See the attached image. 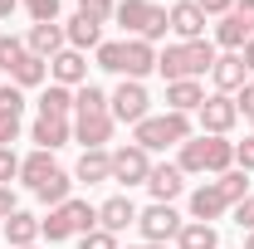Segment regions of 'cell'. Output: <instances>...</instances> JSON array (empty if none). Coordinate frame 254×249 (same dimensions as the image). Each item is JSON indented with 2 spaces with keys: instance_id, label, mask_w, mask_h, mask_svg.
<instances>
[{
  "instance_id": "1",
  "label": "cell",
  "mask_w": 254,
  "mask_h": 249,
  "mask_svg": "<svg viewBox=\"0 0 254 249\" xmlns=\"http://www.w3.org/2000/svg\"><path fill=\"white\" fill-rule=\"evenodd\" d=\"M215 68V49L205 39H186V44H166L157 54V73L166 83H181V78H200Z\"/></svg>"
},
{
  "instance_id": "2",
  "label": "cell",
  "mask_w": 254,
  "mask_h": 249,
  "mask_svg": "<svg viewBox=\"0 0 254 249\" xmlns=\"http://www.w3.org/2000/svg\"><path fill=\"white\" fill-rule=\"evenodd\" d=\"M190 137H195L190 132V113H161V118H142L132 127V142L142 152H166V147H181Z\"/></svg>"
},
{
  "instance_id": "3",
  "label": "cell",
  "mask_w": 254,
  "mask_h": 249,
  "mask_svg": "<svg viewBox=\"0 0 254 249\" xmlns=\"http://www.w3.org/2000/svg\"><path fill=\"white\" fill-rule=\"evenodd\" d=\"M147 103H152L147 88H142L137 78H123V83L108 93V113H113V123H132V127H137L142 118H152V113H147Z\"/></svg>"
},
{
  "instance_id": "4",
  "label": "cell",
  "mask_w": 254,
  "mask_h": 249,
  "mask_svg": "<svg viewBox=\"0 0 254 249\" xmlns=\"http://www.w3.org/2000/svg\"><path fill=\"white\" fill-rule=\"evenodd\" d=\"M181 225H186V220L176 215L171 205H147V210H137V230H142L147 245H166V240H176Z\"/></svg>"
},
{
  "instance_id": "5",
  "label": "cell",
  "mask_w": 254,
  "mask_h": 249,
  "mask_svg": "<svg viewBox=\"0 0 254 249\" xmlns=\"http://www.w3.org/2000/svg\"><path fill=\"white\" fill-rule=\"evenodd\" d=\"M147 176H152V152H142L137 142H127L113 152V181H123V186H147Z\"/></svg>"
},
{
  "instance_id": "6",
  "label": "cell",
  "mask_w": 254,
  "mask_h": 249,
  "mask_svg": "<svg viewBox=\"0 0 254 249\" xmlns=\"http://www.w3.org/2000/svg\"><path fill=\"white\" fill-rule=\"evenodd\" d=\"M195 113H200V132H205V137H225L230 127L240 123V108H235L230 93H210Z\"/></svg>"
},
{
  "instance_id": "7",
  "label": "cell",
  "mask_w": 254,
  "mask_h": 249,
  "mask_svg": "<svg viewBox=\"0 0 254 249\" xmlns=\"http://www.w3.org/2000/svg\"><path fill=\"white\" fill-rule=\"evenodd\" d=\"M166 20H171V34L186 44V39H205V20H210V15H205L195 0H176V5L166 10Z\"/></svg>"
},
{
  "instance_id": "8",
  "label": "cell",
  "mask_w": 254,
  "mask_h": 249,
  "mask_svg": "<svg viewBox=\"0 0 254 249\" xmlns=\"http://www.w3.org/2000/svg\"><path fill=\"white\" fill-rule=\"evenodd\" d=\"M113 113H93V118H78L73 123V142H83V152H103L113 142Z\"/></svg>"
},
{
  "instance_id": "9",
  "label": "cell",
  "mask_w": 254,
  "mask_h": 249,
  "mask_svg": "<svg viewBox=\"0 0 254 249\" xmlns=\"http://www.w3.org/2000/svg\"><path fill=\"white\" fill-rule=\"evenodd\" d=\"M147 73H157V44H147V39H127L123 44V78H147Z\"/></svg>"
},
{
  "instance_id": "10",
  "label": "cell",
  "mask_w": 254,
  "mask_h": 249,
  "mask_svg": "<svg viewBox=\"0 0 254 249\" xmlns=\"http://www.w3.org/2000/svg\"><path fill=\"white\" fill-rule=\"evenodd\" d=\"M49 73H54V83H64V88H83L88 83V59L78 49H59L49 59Z\"/></svg>"
},
{
  "instance_id": "11",
  "label": "cell",
  "mask_w": 254,
  "mask_h": 249,
  "mask_svg": "<svg viewBox=\"0 0 254 249\" xmlns=\"http://www.w3.org/2000/svg\"><path fill=\"white\" fill-rule=\"evenodd\" d=\"M127 225H137V205H132V195H113V200H103V205H98V230L123 235Z\"/></svg>"
},
{
  "instance_id": "12",
  "label": "cell",
  "mask_w": 254,
  "mask_h": 249,
  "mask_svg": "<svg viewBox=\"0 0 254 249\" xmlns=\"http://www.w3.org/2000/svg\"><path fill=\"white\" fill-rule=\"evenodd\" d=\"M210 78H215V88H220V93H240V88L250 83V68H245V59H240V54H215Z\"/></svg>"
},
{
  "instance_id": "13",
  "label": "cell",
  "mask_w": 254,
  "mask_h": 249,
  "mask_svg": "<svg viewBox=\"0 0 254 249\" xmlns=\"http://www.w3.org/2000/svg\"><path fill=\"white\" fill-rule=\"evenodd\" d=\"M181 176H186L181 166H166V161H161V166H152V176H147V190L157 195V205H171V200L181 195V186H186Z\"/></svg>"
},
{
  "instance_id": "14",
  "label": "cell",
  "mask_w": 254,
  "mask_h": 249,
  "mask_svg": "<svg viewBox=\"0 0 254 249\" xmlns=\"http://www.w3.org/2000/svg\"><path fill=\"white\" fill-rule=\"evenodd\" d=\"M30 142L39 152H59L64 142H73V127L64 123V118H39V123L30 127Z\"/></svg>"
},
{
  "instance_id": "15",
  "label": "cell",
  "mask_w": 254,
  "mask_h": 249,
  "mask_svg": "<svg viewBox=\"0 0 254 249\" xmlns=\"http://www.w3.org/2000/svg\"><path fill=\"white\" fill-rule=\"evenodd\" d=\"M205 103L200 78H181V83H166V113H195Z\"/></svg>"
},
{
  "instance_id": "16",
  "label": "cell",
  "mask_w": 254,
  "mask_h": 249,
  "mask_svg": "<svg viewBox=\"0 0 254 249\" xmlns=\"http://www.w3.org/2000/svg\"><path fill=\"white\" fill-rule=\"evenodd\" d=\"M25 49L39 54V59H54L59 49H68V39H64V25H30V39H25Z\"/></svg>"
},
{
  "instance_id": "17",
  "label": "cell",
  "mask_w": 254,
  "mask_h": 249,
  "mask_svg": "<svg viewBox=\"0 0 254 249\" xmlns=\"http://www.w3.org/2000/svg\"><path fill=\"white\" fill-rule=\"evenodd\" d=\"M230 205H225V195L215 190V181L200 190H190V220H200V225H210V220H220Z\"/></svg>"
},
{
  "instance_id": "18",
  "label": "cell",
  "mask_w": 254,
  "mask_h": 249,
  "mask_svg": "<svg viewBox=\"0 0 254 249\" xmlns=\"http://www.w3.org/2000/svg\"><path fill=\"white\" fill-rule=\"evenodd\" d=\"M44 78H49V59H39V54H30V49L15 59V68H10V83H15V88H39Z\"/></svg>"
},
{
  "instance_id": "19",
  "label": "cell",
  "mask_w": 254,
  "mask_h": 249,
  "mask_svg": "<svg viewBox=\"0 0 254 249\" xmlns=\"http://www.w3.org/2000/svg\"><path fill=\"white\" fill-rule=\"evenodd\" d=\"M152 10H157L152 0H118V15H113V20H118V25L132 34V39H142L147 20H152Z\"/></svg>"
},
{
  "instance_id": "20",
  "label": "cell",
  "mask_w": 254,
  "mask_h": 249,
  "mask_svg": "<svg viewBox=\"0 0 254 249\" xmlns=\"http://www.w3.org/2000/svg\"><path fill=\"white\" fill-rule=\"evenodd\" d=\"M64 215V225H68V235H88V230H98V205H88V200H64V205H54Z\"/></svg>"
},
{
  "instance_id": "21",
  "label": "cell",
  "mask_w": 254,
  "mask_h": 249,
  "mask_svg": "<svg viewBox=\"0 0 254 249\" xmlns=\"http://www.w3.org/2000/svg\"><path fill=\"white\" fill-rule=\"evenodd\" d=\"M54 171H59V166H54V152H39V147H34V152L20 161V181H25L30 190H39L49 176H54Z\"/></svg>"
},
{
  "instance_id": "22",
  "label": "cell",
  "mask_w": 254,
  "mask_h": 249,
  "mask_svg": "<svg viewBox=\"0 0 254 249\" xmlns=\"http://www.w3.org/2000/svg\"><path fill=\"white\" fill-rule=\"evenodd\" d=\"M64 39H68V49H98L103 44V25H93V20H83V15H73L68 25H64Z\"/></svg>"
},
{
  "instance_id": "23",
  "label": "cell",
  "mask_w": 254,
  "mask_h": 249,
  "mask_svg": "<svg viewBox=\"0 0 254 249\" xmlns=\"http://www.w3.org/2000/svg\"><path fill=\"white\" fill-rule=\"evenodd\" d=\"M73 176L88 181V186L113 181V152H83V156H78V166H73Z\"/></svg>"
},
{
  "instance_id": "24",
  "label": "cell",
  "mask_w": 254,
  "mask_h": 249,
  "mask_svg": "<svg viewBox=\"0 0 254 249\" xmlns=\"http://www.w3.org/2000/svg\"><path fill=\"white\" fill-rule=\"evenodd\" d=\"M68 113H73V88L49 83V88L39 93V118H64V123H68Z\"/></svg>"
},
{
  "instance_id": "25",
  "label": "cell",
  "mask_w": 254,
  "mask_h": 249,
  "mask_svg": "<svg viewBox=\"0 0 254 249\" xmlns=\"http://www.w3.org/2000/svg\"><path fill=\"white\" fill-rule=\"evenodd\" d=\"M176 249H220V235H215V225L186 220V225H181V235H176Z\"/></svg>"
},
{
  "instance_id": "26",
  "label": "cell",
  "mask_w": 254,
  "mask_h": 249,
  "mask_svg": "<svg viewBox=\"0 0 254 249\" xmlns=\"http://www.w3.org/2000/svg\"><path fill=\"white\" fill-rule=\"evenodd\" d=\"M5 240H10V245H15V249L34 245V240H39V220H34L30 210H15V215L5 220Z\"/></svg>"
},
{
  "instance_id": "27",
  "label": "cell",
  "mask_w": 254,
  "mask_h": 249,
  "mask_svg": "<svg viewBox=\"0 0 254 249\" xmlns=\"http://www.w3.org/2000/svg\"><path fill=\"white\" fill-rule=\"evenodd\" d=\"M215 190L225 195V205H240V200L250 195V171H240V166H230L225 176H215Z\"/></svg>"
},
{
  "instance_id": "28",
  "label": "cell",
  "mask_w": 254,
  "mask_h": 249,
  "mask_svg": "<svg viewBox=\"0 0 254 249\" xmlns=\"http://www.w3.org/2000/svg\"><path fill=\"white\" fill-rule=\"evenodd\" d=\"M230 166H235V142H225V137H210V142H205V171L225 176Z\"/></svg>"
},
{
  "instance_id": "29",
  "label": "cell",
  "mask_w": 254,
  "mask_h": 249,
  "mask_svg": "<svg viewBox=\"0 0 254 249\" xmlns=\"http://www.w3.org/2000/svg\"><path fill=\"white\" fill-rule=\"evenodd\" d=\"M215 39L225 44V54H240V49H245V39H250V30H245L235 15H220V25H215Z\"/></svg>"
},
{
  "instance_id": "30",
  "label": "cell",
  "mask_w": 254,
  "mask_h": 249,
  "mask_svg": "<svg viewBox=\"0 0 254 249\" xmlns=\"http://www.w3.org/2000/svg\"><path fill=\"white\" fill-rule=\"evenodd\" d=\"M73 113H78V118H93V113H108V93H103L98 83H83V88L73 93Z\"/></svg>"
},
{
  "instance_id": "31",
  "label": "cell",
  "mask_w": 254,
  "mask_h": 249,
  "mask_svg": "<svg viewBox=\"0 0 254 249\" xmlns=\"http://www.w3.org/2000/svg\"><path fill=\"white\" fill-rule=\"evenodd\" d=\"M68 186H73V176H68V171H54V176H49L44 186L34 190V195H39V200L54 210V205H64V200H68Z\"/></svg>"
},
{
  "instance_id": "32",
  "label": "cell",
  "mask_w": 254,
  "mask_h": 249,
  "mask_svg": "<svg viewBox=\"0 0 254 249\" xmlns=\"http://www.w3.org/2000/svg\"><path fill=\"white\" fill-rule=\"evenodd\" d=\"M205 142H210L205 132L190 137V142H181V161H176V166H181V171H205Z\"/></svg>"
},
{
  "instance_id": "33",
  "label": "cell",
  "mask_w": 254,
  "mask_h": 249,
  "mask_svg": "<svg viewBox=\"0 0 254 249\" xmlns=\"http://www.w3.org/2000/svg\"><path fill=\"white\" fill-rule=\"evenodd\" d=\"M78 15L93 20V25H108V20L118 15V0H78Z\"/></svg>"
},
{
  "instance_id": "34",
  "label": "cell",
  "mask_w": 254,
  "mask_h": 249,
  "mask_svg": "<svg viewBox=\"0 0 254 249\" xmlns=\"http://www.w3.org/2000/svg\"><path fill=\"white\" fill-rule=\"evenodd\" d=\"M39 235H44L49 245H64V240H68V225H64V215H59V210H49V215L39 220Z\"/></svg>"
},
{
  "instance_id": "35",
  "label": "cell",
  "mask_w": 254,
  "mask_h": 249,
  "mask_svg": "<svg viewBox=\"0 0 254 249\" xmlns=\"http://www.w3.org/2000/svg\"><path fill=\"white\" fill-rule=\"evenodd\" d=\"M98 68H108V73H123V44H118V39L98 44Z\"/></svg>"
},
{
  "instance_id": "36",
  "label": "cell",
  "mask_w": 254,
  "mask_h": 249,
  "mask_svg": "<svg viewBox=\"0 0 254 249\" xmlns=\"http://www.w3.org/2000/svg\"><path fill=\"white\" fill-rule=\"evenodd\" d=\"M25 54V39H15V34H0V68L10 73L15 68V59Z\"/></svg>"
},
{
  "instance_id": "37",
  "label": "cell",
  "mask_w": 254,
  "mask_h": 249,
  "mask_svg": "<svg viewBox=\"0 0 254 249\" xmlns=\"http://www.w3.org/2000/svg\"><path fill=\"white\" fill-rule=\"evenodd\" d=\"M30 20H34V25H59V0H34Z\"/></svg>"
},
{
  "instance_id": "38",
  "label": "cell",
  "mask_w": 254,
  "mask_h": 249,
  "mask_svg": "<svg viewBox=\"0 0 254 249\" xmlns=\"http://www.w3.org/2000/svg\"><path fill=\"white\" fill-rule=\"evenodd\" d=\"M20 108H25V88L0 83V113H15V118H20Z\"/></svg>"
},
{
  "instance_id": "39",
  "label": "cell",
  "mask_w": 254,
  "mask_h": 249,
  "mask_svg": "<svg viewBox=\"0 0 254 249\" xmlns=\"http://www.w3.org/2000/svg\"><path fill=\"white\" fill-rule=\"evenodd\" d=\"M166 30H171V20H166V10L157 5V10H152V20H147V30H142V39H147V44H157Z\"/></svg>"
},
{
  "instance_id": "40",
  "label": "cell",
  "mask_w": 254,
  "mask_h": 249,
  "mask_svg": "<svg viewBox=\"0 0 254 249\" xmlns=\"http://www.w3.org/2000/svg\"><path fill=\"white\" fill-rule=\"evenodd\" d=\"M20 176V156L10 152V147H0V186H10Z\"/></svg>"
},
{
  "instance_id": "41",
  "label": "cell",
  "mask_w": 254,
  "mask_h": 249,
  "mask_svg": "<svg viewBox=\"0 0 254 249\" xmlns=\"http://www.w3.org/2000/svg\"><path fill=\"white\" fill-rule=\"evenodd\" d=\"M78 249H118V235H108V230H88Z\"/></svg>"
},
{
  "instance_id": "42",
  "label": "cell",
  "mask_w": 254,
  "mask_h": 249,
  "mask_svg": "<svg viewBox=\"0 0 254 249\" xmlns=\"http://www.w3.org/2000/svg\"><path fill=\"white\" fill-rule=\"evenodd\" d=\"M235 166H240V171H254V137L235 142Z\"/></svg>"
},
{
  "instance_id": "43",
  "label": "cell",
  "mask_w": 254,
  "mask_h": 249,
  "mask_svg": "<svg viewBox=\"0 0 254 249\" xmlns=\"http://www.w3.org/2000/svg\"><path fill=\"white\" fill-rule=\"evenodd\" d=\"M230 210H235V225H240V230H254V195H245V200L230 205Z\"/></svg>"
},
{
  "instance_id": "44",
  "label": "cell",
  "mask_w": 254,
  "mask_h": 249,
  "mask_svg": "<svg viewBox=\"0 0 254 249\" xmlns=\"http://www.w3.org/2000/svg\"><path fill=\"white\" fill-rule=\"evenodd\" d=\"M15 137H20V118L15 113H0V147H10Z\"/></svg>"
},
{
  "instance_id": "45",
  "label": "cell",
  "mask_w": 254,
  "mask_h": 249,
  "mask_svg": "<svg viewBox=\"0 0 254 249\" xmlns=\"http://www.w3.org/2000/svg\"><path fill=\"white\" fill-rule=\"evenodd\" d=\"M230 15H235V20L254 34V0H235V10H230Z\"/></svg>"
},
{
  "instance_id": "46",
  "label": "cell",
  "mask_w": 254,
  "mask_h": 249,
  "mask_svg": "<svg viewBox=\"0 0 254 249\" xmlns=\"http://www.w3.org/2000/svg\"><path fill=\"white\" fill-rule=\"evenodd\" d=\"M235 108H240L245 118H254V83H245V88L235 93Z\"/></svg>"
},
{
  "instance_id": "47",
  "label": "cell",
  "mask_w": 254,
  "mask_h": 249,
  "mask_svg": "<svg viewBox=\"0 0 254 249\" xmlns=\"http://www.w3.org/2000/svg\"><path fill=\"white\" fill-rule=\"evenodd\" d=\"M195 5H200L205 15H230V10H235V0H195Z\"/></svg>"
},
{
  "instance_id": "48",
  "label": "cell",
  "mask_w": 254,
  "mask_h": 249,
  "mask_svg": "<svg viewBox=\"0 0 254 249\" xmlns=\"http://www.w3.org/2000/svg\"><path fill=\"white\" fill-rule=\"evenodd\" d=\"M15 210H20V205H15V190H10V186H0V220H10Z\"/></svg>"
},
{
  "instance_id": "49",
  "label": "cell",
  "mask_w": 254,
  "mask_h": 249,
  "mask_svg": "<svg viewBox=\"0 0 254 249\" xmlns=\"http://www.w3.org/2000/svg\"><path fill=\"white\" fill-rule=\"evenodd\" d=\"M240 59H245V68H250V73H254V34H250V39H245V49H240Z\"/></svg>"
},
{
  "instance_id": "50",
  "label": "cell",
  "mask_w": 254,
  "mask_h": 249,
  "mask_svg": "<svg viewBox=\"0 0 254 249\" xmlns=\"http://www.w3.org/2000/svg\"><path fill=\"white\" fill-rule=\"evenodd\" d=\"M15 5H20V0H0V20H10V15H15Z\"/></svg>"
},
{
  "instance_id": "51",
  "label": "cell",
  "mask_w": 254,
  "mask_h": 249,
  "mask_svg": "<svg viewBox=\"0 0 254 249\" xmlns=\"http://www.w3.org/2000/svg\"><path fill=\"white\" fill-rule=\"evenodd\" d=\"M245 249H254V230H250V235H245Z\"/></svg>"
},
{
  "instance_id": "52",
  "label": "cell",
  "mask_w": 254,
  "mask_h": 249,
  "mask_svg": "<svg viewBox=\"0 0 254 249\" xmlns=\"http://www.w3.org/2000/svg\"><path fill=\"white\" fill-rule=\"evenodd\" d=\"M132 249H166V245H132Z\"/></svg>"
},
{
  "instance_id": "53",
  "label": "cell",
  "mask_w": 254,
  "mask_h": 249,
  "mask_svg": "<svg viewBox=\"0 0 254 249\" xmlns=\"http://www.w3.org/2000/svg\"><path fill=\"white\" fill-rule=\"evenodd\" d=\"M25 249H39V245H25Z\"/></svg>"
},
{
  "instance_id": "54",
  "label": "cell",
  "mask_w": 254,
  "mask_h": 249,
  "mask_svg": "<svg viewBox=\"0 0 254 249\" xmlns=\"http://www.w3.org/2000/svg\"><path fill=\"white\" fill-rule=\"evenodd\" d=\"M25 5H34V0H25Z\"/></svg>"
},
{
  "instance_id": "55",
  "label": "cell",
  "mask_w": 254,
  "mask_h": 249,
  "mask_svg": "<svg viewBox=\"0 0 254 249\" xmlns=\"http://www.w3.org/2000/svg\"><path fill=\"white\" fill-rule=\"evenodd\" d=\"M250 123H254V118H250Z\"/></svg>"
}]
</instances>
